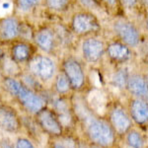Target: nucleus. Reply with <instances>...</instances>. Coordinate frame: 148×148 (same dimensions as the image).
Instances as JSON below:
<instances>
[{
    "label": "nucleus",
    "mask_w": 148,
    "mask_h": 148,
    "mask_svg": "<svg viewBox=\"0 0 148 148\" xmlns=\"http://www.w3.org/2000/svg\"><path fill=\"white\" fill-rule=\"evenodd\" d=\"M111 120L114 128L120 133H125L130 126V119L121 109L116 108L112 112Z\"/></svg>",
    "instance_id": "nucleus-14"
},
{
    "label": "nucleus",
    "mask_w": 148,
    "mask_h": 148,
    "mask_svg": "<svg viewBox=\"0 0 148 148\" xmlns=\"http://www.w3.org/2000/svg\"><path fill=\"white\" fill-rule=\"evenodd\" d=\"M130 113L132 119L138 123H144L148 121V103L142 99L131 102Z\"/></svg>",
    "instance_id": "nucleus-11"
},
{
    "label": "nucleus",
    "mask_w": 148,
    "mask_h": 148,
    "mask_svg": "<svg viewBox=\"0 0 148 148\" xmlns=\"http://www.w3.org/2000/svg\"><path fill=\"white\" fill-rule=\"evenodd\" d=\"M127 142L132 148H142L143 140L139 133L136 131H131L127 135Z\"/></svg>",
    "instance_id": "nucleus-19"
},
{
    "label": "nucleus",
    "mask_w": 148,
    "mask_h": 148,
    "mask_svg": "<svg viewBox=\"0 0 148 148\" xmlns=\"http://www.w3.org/2000/svg\"><path fill=\"white\" fill-rule=\"evenodd\" d=\"M70 82H69L68 78L66 77L65 74H59L56 78V88L57 92L62 94V93H66L70 88Z\"/></svg>",
    "instance_id": "nucleus-18"
},
{
    "label": "nucleus",
    "mask_w": 148,
    "mask_h": 148,
    "mask_svg": "<svg viewBox=\"0 0 148 148\" xmlns=\"http://www.w3.org/2000/svg\"><path fill=\"white\" fill-rule=\"evenodd\" d=\"M146 81H147V85H148V76H147V78H146Z\"/></svg>",
    "instance_id": "nucleus-30"
},
{
    "label": "nucleus",
    "mask_w": 148,
    "mask_h": 148,
    "mask_svg": "<svg viewBox=\"0 0 148 148\" xmlns=\"http://www.w3.org/2000/svg\"><path fill=\"white\" fill-rule=\"evenodd\" d=\"M17 148H36V147L28 139H19L17 142Z\"/></svg>",
    "instance_id": "nucleus-23"
},
{
    "label": "nucleus",
    "mask_w": 148,
    "mask_h": 148,
    "mask_svg": "<svg viewBox=\"0 0 148 148\" xmlns=\"http://www.w3.org/2000/svg\"><path fill=\"white\" fill-rule=\"evenodd\" d=\"M0 127L8 131H15L19 127V121L16 114L5 107H0Z\"/></svg>",
    "instance_id": "nucleus-13"
},
{
    "label": "nucleus",
    "mask_w": 148,
    "mask_h": 148,
    "mask_svg": "<svg viewBox=\"0 0 148 148\" xmlns=\"http://www.w3.org/2000/svg\"><path fill=\"white\" fill-rule=\"evenodd\" d=\"M20 28L17 20L14 18H6L0 23V37L3 40H13L19 35Z\"/></svg>",
    "instance_id": "nucleus-12"
},
{
    "label": "nucleus",
    "mask_w": 148,
    "mask_h": 148,
    "mask_svg": "<svg viewBox=\"0 0 148 148\" xmlns=\"http://www.w3.org/2000/svg\"><path fill=\"white\" fill-rule=\"evenodd\" d=\"M143 1H144V3L148 6V0H143Z\"/></svg>",
    "instance_id": "nucleus-29"
},
{
    "label": "nucleus",
    "mask_w": 148,
    "mask_h": 148,
    "mask_svg": "<svg viewBox=\"0 0 148 148\" xmlns=\"http://www.w3.org/2000/svg\"><path fill=\"white\" fill-rule=\"evenodd\" d=\"M39 121L44 130L51 134L58 135L61 133V126L53 114L49 110H42L39 112Z\"/></svg>",
    "instance_id": "nucleus-8"
},
{
    "label": "nucleus",
    "mask_w": 148,
    "mask_h": 148,
    "mask_svg": "<svg viewBox=\"0 0 148 148\" xmlns=\"http://www.w3.org/2000/svg\"><path fill=\"white\" fill-rule=\"evenodd\" d=\"M31 49L26 44H18L12 49V56L18 61H24L30 56Z\"/></svg>",
    "instance_id": "nucleus-16"
},
{
    "label": "nucleus",
    "mask_w": 148,
    "mask_h": 148,
    "mask_svg": "<svg viewBox=\"0 0 148 148\" xmlns=\"http://www.w3.org/2000/svg\"><path fill=\"white\" fill-rule=\"evenodd\" d=\"M127 88L133 95L140 99H148V85L146 79L140 75H132L128 77Z\"/></svg>",
    "instance_id": "nucleus-9"
},
{
    "label": "nucleus",
    "mask_w": 148,
    "mask_h": 148,
    "mask_svg": "<svg viewBox=\"0 0 148 148\" xmlns=\"http://www.w3.org/2000/svg\"><path fill=\"white\" fill-rule=\"evenodd\" d=\"M81 3L89 8H95L97 6V0H79Z\"/></svg>",
    "instance_id": "nucleus-24"
},
{
    "label": "nucleus",
    "mask_w": 148,
    "mask_h": 148,
    "mask_svg": "<svg viewBox=\"0 0 148 148\" xmlns=\"http://www.w3.org/2000/svg\"><path fill=\"white\" fill-rule=\"evenodd\" d=\"M128 77L126 75L125 70H120L116 73H114L113 77V82L114 86H118L119 88H123L125 85H127Z\"/></svg>",
    "instance_id": "nucleus-20"
},
{
    "label": "nucleus",
    "mask_w": 148,
    "mask_h": 148,
    "mask_svg": "<svg viewBox=\"0 0 148 148\" xmlns=\"http://www.w3.org/2000/svg\"><path fill=\"white\" fill-rule=\"evenodd\" d=\"M114 30L123 44L128 47H136L139 44L140 36L137 29L131 23L125 20L116 21L114 25Z\"/></svg>",
    "instance_id": "nucleus-3"
},
{
    "label": "nucleus",
    "mask_w": 148,
    "mask_h": 148,
    "mask_svg": "<svg viewBox=\"0 0 148 148\" xmlns=\"http://www.w3.org/2000/svg\"><path fill=\"white\" fill-rule=\"evenodd\" d=\"M5 86L9 92L14 95L29 111L33 113H39L44 108L45 102L40 96L35 94L28 88L21 84L15 79L5 80Z\"/></svg>",
    "instance_id": "nucleus-1"
},
{
    "label": "nucleus",
    "mask_w": 148,
    "mask_h": 148,
    "mask_svg": "<svg viewBox=\"0 0 148 148\" xmlns=\"http://www.w3.org/2000/svg\"><path fill=\"white\" fill-rule=\"evenodd\" d=\"M35 40L37 45L39 46L42 51H51L53 49L54 39L53 34L47 29H42L36 34Z\"/></svg>",
    "instance_id": "nucleus-15"
},
{
    "label": "nucleus",
    "mask_w": 148,
    "mask_h": 148,
    "mask_svg": "<svg viewBox=\"0 0 148 148\" xmlns=\"http://www.w3.org/2000/svg\"><path fill=\"white\" fill-rule=\"evenodd\" d=\"M30 68L37 77L42 80H49L52 77L56 65L51 58L47 56H37L31 61Z\"/></svg>",
    "instance_id": "nucleus-5"
},
{
    "label": "nucleus",
    "mask_w": 148,
    "mask_h": 148,
    "mask_svg": "<svg viewBox=\"0 0 148 148\" xmlns=\"http://www.w3.org/2000/svg\"><path fill=\"white\" fill-rule=\"evenodd\" d=\"M53 148H65V147H64L63 145H61V144H56Z\"/></svg>",
    "instance_id": "nucleus-27"
},
{
    "label": "nucleus",
    "mask_w": 148,
    "mask_h": 148,
    "mask_svg": "<svg viewBox=\"0 0 148 148\" xmlns=\"http://www.w3.org/2000/svg\"><path fill=\"white\" fill-rule=\"evenodd\" d=\"M91 148H98V147H91Z\"/></svg>",
    "instance_id": "nucleus-32"
},
{
    "label": "nucleus",
    "mask_w": 148,
    "mask_h": 148,
    "mask_svg": "<svg viewBox=\"0 0 148 148\" xmlns=\"http://www.w3.org/2000/svg\"><path fill=\"white\" fill-rule=\"evenodd\" d=\"M64 74L68 78L71 87L79 89L84 84V73L80 63L73 58H69L64 62Z\"/></svg>",
    "instance_id": "nucleus-6"
},
{
    "label": "nucleus",
    "mask_w": 148,
    "mask_h": 148,
    "mask_svg": "<svg viewBox=\"0 0 148 148\" xmlns=\"http://www.w3.org/2000/svg\"><path fill=\"white\" fill-rule=\"evenodd\" d=\"M104 1L106 2L107 4H109V5H111V6L116 5V0H104Z\"/></svg>",
    "instance_id": "nucleus-26"
},
{
    "label": "nucleus",
    "mask_w": 148,
    "mask_h": 148,
    "mask_svg": "<svg viewBox=\"0 0 148 148\" xmlns=\"http://www.w3.org/2000/svg\"><path fill=\"white\" fill-rule=\"evenodd\" d=\"M121 2H123V4L125 7H127V8H131V7H133L135 4H136L137 0H121Z\"/></svg>",
    "instance_id": "nucleus-25"
},
{
    "label": "nucleus",
    "mask_w": 148,
    "mask_h": 148,
    "mask_svg": "<svg viewBox=\"0 0 148 148\" xmlns=\"http://www.w3.org/2000/svg\"><path fill=\"white\" fill-rule=\"evenodd\" d=\"M1 54H2V51H0V56H1Z\"/></svg>",
    "instance_id": "nucleus-31"
},
{
    "label": "nucleus",
    "mask_w": 148,
    "mask_h": 148,
    "mask_svg": "<svg viewBox=\"0 0 148 148\" xmlns=\"http://www.w3.org/2000/svg\"><path fill=\"white\" fill-rule=\"evenodd\" d=\"M107 53L112 59L116 61H125L130 58L131 52L128 46L123 42H114L107 47Z\"/></svg>",
    "instance_id": "nucleus-10"
},
{
    "label": "nucleus",
    "mask_w": 148,
    "mask_h": 148,
    "mask_svg": "<svg viewBox=\"0 0 148 148\" xmlns=\"http://www.w3.org/2000/svg\"><path fill=\"white\" fill-rule=\"evenodd\" d=\"M89 102L91 103L92 108L94 109L96 112H98V113H101L105 108L104 96L102 95V93H100L98 91H94V92L91 93Z\"/></svg>",
    "instance_id": "nucleus-17"
},
{
    "label": "nucleus",
    "mask_w": 148,
    "mask_h": 148,
    "mask_svg": "<svg viewBox=\"0 0 148 148\" xmlns=\"http://www.w3.org/2000/svg\"><path fill=\"white\" fill-rule=\"evenodd\" d=\"M104 42L96 38L85 40L82 45V52L84 58L89 62H96L101 58L104 52Z\"/></svg>",
    "instance_id": "nucleus-7"
},
{
    "label": "nucleus",
    "mask_w": 148,
    "mask_h": 148,
    "mask_svg": "<svg viewBox=\"0 0 148 148\" xmlns=\"http://www.w3.org/2000/svg\"><path fill=\"white\" fill-rule=\"evenodd\" d=\"M49 8L53 10H63L68 4V0H46Z\"/></svg>",
    "instance_id": "nucleus-21"
},
{
    "label": "nucleus",
    "mask_w": 148,
    "mask_h": 148,
    "mask_svg": "<svg viewBox=\"0 0 148 148\" xmlns=\"http://www.w3.org/2000/svg\"><path fill=\"white\" fill-rule=\"evenodd\" d=\"M40 0H18L19 6L24 10H30L40 4Z\"/></svg>",
    "instance_id": "nucleus-22"
},
{
    "label": "nucleus",
    "mask_w": 148,
    "mask_h": 148,
    "mask_svg": "<svg viewBox=\"0 0 148 148\" xmlns=\"http://www.w3.org/2000/svg\"><path fill=\"white\" fill-rule=\"evenodd\" d=\"M72 27L76 34L85 35L99 30L100 26L94 15L89 13H78L72 19Z\"/></svg>",
    "instance_id": "nucleus-4"
},
{
    "label": "nucleus",
    "mask_w": 148,
    "mask_h": 148,
    "mask_svg": "<svg viewBox=\"0 0 148 148\" xmlns=\"http://www.w3.org/2000/svg\"><path fill=\"white\" fill-rule=\"evenodd\" d=\"M88 134L90 138L101 146H110L114 142V132L106 121L102 120H91L88 123Z\"/></svg>",
    "instance_id": "nucleus-2"
},
{
    "label": "nucleus",
    "mask_w": 148,
    "mask_h": 148,
    "mask_svg": "<svg viewBox=\"0 0 148 148\" xmlns=\"http://www.w3.org/2000/svg\"><path fill=\"white\" fill-rule=\"evenodd\" d=\"M2 148H12V147L10 146V145H8V144H4Z\"/></svg>",
    "instance_id": "nucleus-28"
}]
</instances>
